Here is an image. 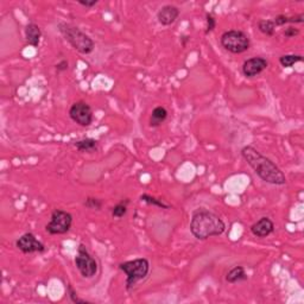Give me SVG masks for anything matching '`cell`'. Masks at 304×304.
I'll list each match as a JSON object with an SVG mask.
<instances>
[{
  "label": "cell",
  "instance_id": "1",
  "mask_svg": "<svg viewBox=\"0 0 304 304\" xmlns=\"http://www.w3.org/2000/svg\"><path fill=\"white\" fill-rule=\"evenodd\" d=\"M242 158L252 168L254 174L265 183L272 186H285L287 177L275 162L264 156L256 147L247 145L241 149Z\"/></svg>",
  "mask_w": 304,
  "mask_h": 304
},
{
  "label": "cell",
  "instance_id": "2",
  "mask_svg": "<svg viewBox=\"0 0 304 304\" xmlns=\"http://www.w3.org/2000/svg\"><path fill=\"white\" fill-rule=\"evenodd\" d=\"M226 231V223L214 211L198 208L193 211L190 220V233L198 240H208L213 236H219Z\"/></svg>",
  "mask_w": 304,
  "mask_h": 304
},
{
  "label": "cell",
  "instance_id": "3",
  "mask_svg": "<svg viewBox=\"0 0 304 304\" xmlns=\"http://www.w3.org/2000/svg\"><path fill=\"white\" fill-rule=\"evenodd\" d=\"M57 27L64 39L80 54L90 55L93 53L95 49L94 41L91 38V36L82 31L80 27L66 23V21H60Z\"/></svg>",
  "mask_w": 304,
  "mask_h": 304
},
{
  "label": "cell",
  "instance_id": "4",
  "mask_svg": "<svg viewBox=\"0 0 304 304\" xmlns=\"http://www.w3.org/2000/svg\"><path fill=\"white\" fill-rule=\"evenodd\" d=\"M119 270L126 275V290L131 291L138 282L147 277L150 272V262L146 258H136L133 260L119 264Z\"/></svg>",
  "mask_w": 304,
  "mask_h": 304
},
{
  "label": "cell",
  "instance_id": "5",
  "mask_svg": "<svg viewBox=\"0 0 304 304\" xmlns=\"http://www.w3.org/2000/svg\"><path fill=\"white\" fill-rule=\"evenodd\" d=\"M220 44L228 53L239 55L244 54L251 47V39L241 30H228L220 37Z\"/></svg>",
  "mask_w": 304,
  "mask_h": 304
},
{
  "label": "cell",
  "instance_id": "6",
  "mask_svg": "<svg viewBox=\"0 0 304 304\" xmlns=\"http://www.w3.org/2000/svg\"><path fill=\"white\" fill-rule=\"evenodd\" d=\"M74 262H75L76 269L79 270V272L81 273V276L84 278L90 279L93 278L94 276H97L99 265H98L97 259L92 256L90 251H88V248L86 247V245H79L78 254H76Z\"/></svg>",
  "mask_w": 304,
  "mask_h": 304
},
{
  "label": "cell",
  "instance_id": "7",
  "mask_svg": "<svg viewBox=\"0 0 304 304\" xmlns=\"http://www.w3.org/2000/svg\"><path fill=\"white\" fill-rule=\"evenodd\" d=\"M73 226V215L63 209H55L51 213L50 221L45 226V231L50 235L67 234Z\"/></svg>",
  "mask_w": 304,
  "mask_h": 304
},
{
  "label": "cell",
  "instance_id": "8",
  "mask_svg": "<svg viewBox=\"0 0 304 304\" xmlns=\"http://www.w3.org/2000/svg\"><path fill=\"white\" fill-rule=\"evenodd\" d=\"M69 116L81 127H90L93 124L94 114L92 107L86 101H76L69 108Z\"/></svg>",
  "mask_w": 304,
  "mask_h": 304
},
{
  "label": "cell",
  "instance_id": "9",
  "mask_svg": "<svg viewBox=\"0 0 304 304\" xmlns=\"http://www.w3.org/2000/svg\"><path fill=\"white\" fill-rule=\"evenodd\" d=\"M16 247L24 254L31 253H44L45 245L36 238L31 232L24 233L16 240Z\"/></svg>",
  "mask_w": 304,
  "mask_h": 304
},
{
  "label": "cell",
  "instance_id": "10",
  "mask_svg": "<svg viewBox=\"0 0 304 304\" xmlns=\"http://www.w3.org/2000/svg\"><path fill=\"white\" fill-rule=\"evenodd\" d=\"M269 67V61L265 57L256 56L251 57L242 63L241 72L244 74L245 78L253 79L256 76L260 75L264 70Z\"/></svg>",
  "mask_w": 304,
  "mask_h": 304
},
{
  "label": "cell",
  "instance_id": "11",
  "mask_svg": "<svg viewBox=\"0 0 304 304\" xmlns=\"http://www.w3.org/2000/svg\"><path fill=\"white\" fill-rule=\"evenodd\" d=\"M250 231L256 238L264 239L270 234H272L273 231H275V223H273V221L270 217L263 216L251 226Z\"/></svg>",
  "mask_w": 304,
  "mask_h": 304
},
{
  "label": "cell",
  "instance_id": "12",
  "mask_svg": "<svg viewBox=\"0 0 304 304\" xmlns=\"http://www.w3.org/2000/svg\"><path fill=\"white\" fill-rule=\"evenodd\" d=\"M180 8L175 5H164L157 12V20L163 26H170L180 17Z\"/></svg>",
  "mask_w": 304,
  "mask_h": 304
},
{
  "label": "cell",
  "instance_id": "13",
  "mask_svg": "<svg viewBox=\"0 0 304 304\" xmlns=\"http://www.w3.org/2000/svg\"><path fill=\"white\" fill-rule=\"evenodd\" d=\"M25 41L29 45L33 48H38L42 38V30L36 23H29L24 30Z\"/></svg>",
  "mask_w": 304,
  "mask_h": 304
},
{
  "label": "cell",
  "instance_id": "14",
  "mask_svg": "<svg viewBox=\"0 0 304 304\" xmlns=\"http://www.w3.org/2000/svg\"><path fill=\"white\" fill-rule=\"evenodd\" d=\"M169 112L165 107L163 106H157L152 109L151 115H150L149 119V126L152 128L158 127L161 126L163 122H165V120L168 119Z\"/></svg>",
  "mask_w": 304,
  "mask_h": 304
},
{
  "label": "cell",
  "instance_id": "15",
  "mask_svg": "<svg viewBox=\"0 0 304 304\" xmlns=\"http://www.w3.org/2000/svg\"><path fill=\"white\" fill-rule=\"evenodd\" d=\"M247 273L245 271L244 266H234L226 275V282L229 284L240 283V282L247 281Z\"/></svg>",
  "mask_w": 304,
  "mask_h": 304
},
{
  "label": "cell",
  "instance_id": "16",
  "mask_svg": "<svg viewBox=\"0 0 304 304\" xmlns=\"http://www.w3.org/2000/svg\"><path fill=\"white\" fill-rule=\"evenodd\" d=\"M73 145L76 147L79 152H95L98 150V146H99V142L94 138H84V139L76 140V142L73 143Z\"/></svg>",
  "mask_w": 304,
  "mask_h": 304
},
{
  "label": "cell",
  "instance_id": "17",
  "mask_svg": "<svg viewBox=\"0 0 304 304\" xmlns=\"http://www.w3.org/2000/svg\"><path fill=\"white\" fill-rule=\"evenodd\" d=\"M276 27L284 26L287 24H303L304 23V13L296 14V16H287V14H278L273 19Z\"/></svg>",
  "mask_w": 304,
  "mask_h": 304
},
{
  "label": "cell",
  "instance_id": "18",
  "mask_svg": "<svg viewBox=\"0 0 304 304\" xmlns=\"http://www.w3.org/2000/svg\"><path fill=\"white\" fill-rule=\"evenodd\" d=\"M130 199H122L119 203H116L114 207L110 209V214H112L113 219H122L128 210V204H130Z\"/></svg>",
  "mask_w": 304,
  "mask_h": 304
},
{
  "label": "cell",
  "instance_id": "19",
  "mask_svg": "<svg viewBox=\"0 0 304 304\" xmlns=\"http://www.w3.org/2000/svg\"><path fill=\"white\" fill-rule=\"evenodd\" d=\"M139 200L142 202H145L146 204H150V205H153V207L161 208V209H170V208H171V205L165 203L163 200L157 199V198H155V196H151L149 194H142L139 196Z\"/></svg>",
  "mask_w": 304,
  "mask_h": 304
},
{
  "label": "cell",
  "instance_id": "20",
  "mask_svg": "<svg viewBox=\"0 0 304 304\" xmlns=\"http://www.w3.org/2000/svg\"><path fill=\"white\" fill-rule=\"evenodd\" d=\"M303 61L302 55H295V54H288L283 55V56L279 57V63L283 68H291L296 63H300Z\"/></svg>",
  "mask_w": 304,
  "mask_h": 304
},
{
  "label": "cell",
  "instance_id": "21",
  "mask_svg": "<svg viewBox=\"0 0 304 304\" xmlns=\"http://www.w3.org/2000/svg\"><path fill=\"white\" fill-rule=\"evenodd\" d=\"M258 30H259L263 35L272 37V36H275L276 25H275V23H273V20L262 19L258 21Z\"/></svg>",
  "mask_w": 304,
  "mask_h": 304
},
{
  "label": "cell",
  "instance_id": "22",
  "mask_svg": "<svg viewBox=\"0 0 304 304\" xmlns=\"http://www.w3.org/2000/svg\"><path fill=\"white\" fill-rule=\"evenodd\" d=\"M84 205L86 208L92 210H101L103 207V202L102 200L93 198V196H88V198L85 199Z\"/></svg>",
  "mask_w": 304,
  "mask_h": 304
},
{
  "label": "cell",
  "instance_id": "23",
  "mask_svg": "<svg viewBox=\"0 0 304 304\" xmlns=\"http://www.w3.org/2000/svg\"><path fill=\"white\" fill-rule=\"evenodd\" d=\"M67 295H68L70 302L74 303V304H90L91 303L90 301L84 300V299H81V297H79L78 293H76V290L73 288L72 284L67 285Z\"/></svg>",
  "mask_w": 304,
  "mask_h": 304
},
{
  "label": "cell",
  "instance_id": "24",
  "mask_svg": "<svg viewBox=\"0 0 304 304\" xmlns=\"http://www.w3.org/2000/svg\"><path fill=\"white\" fill-rule=\"evenodd\" d=\"M215 27H216V18L214 17L213 13H209V12H207V13H205L204 35H209L210 32L214 31Z\"/></svg>",
  "mask_w": 304,
  "mask_h": 304
},
{
  "label": "cell",
  "instance_id": "25",
  "mask_svg": "<svg viewBox=\"0 0 304 304\" xmlns=\"http://www.w3.org/2000/svg\"><path fill=\"white\" fill-rule=\"evenodd\" d=\"M300 33H301L300 29H297V27H295V26H289L283 31V35L285 38H295V37L299 36Z\"/></svg>",
  "mask_w": 304,
  "mask_h": 304
},
{
  "label": "cell",
  "instance_id": "26",
  "mask_svg": "<svg viewBox=\"0 0 304 304\" xmlns=\"http://www.w3.org/2000/svg\"><path fill=\"white\" fill-rule=\"evenodd\" d=\"M55 69H56L57 73L67 72V70L69 69V62L67 60L60 61V62H58L56 66H55Z\"/></svg>",
  "mask_w": 304,
  "mask_h": 304
},
{
  "label": "cell",
  "instance_id": "27",
  "mask_svg": "<svg viewBox=\"0 0 304 304\" xmlns=\"http://www.w3.org/2000/svg\"><path fill=\"white\" fill-rule=\"evenodd\" d=\"M98 0H93V1H85V0H79L78 4H80L81 6H84V7H87V8H92L94 7L95 5L98 4Z\"/></svg>",
  "mask_w": 304,
  "mask_h": 304
},
{
  "label": "cell",
  "instance_id": "28",
  "mask_svg": "<svg viewBox=\"0 0 304 304\" xmlns=\"http://www.w3.org/2000/svg\"><path fill=\"white\" fill-rule=\"evenodd\" d=\"M189 41H190V36L188 35H182L180 37V42H181V44H182L183 48L187 47V44H188Z\"/></svg>",
  "mask_w": 304,
  "mask_h": 304
}]
</instances>
